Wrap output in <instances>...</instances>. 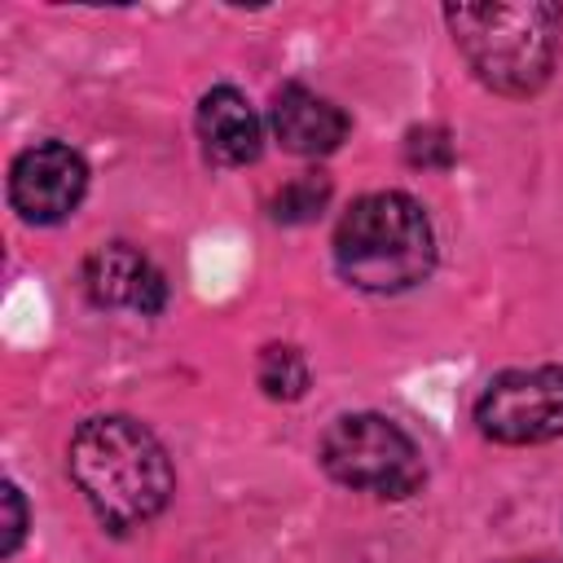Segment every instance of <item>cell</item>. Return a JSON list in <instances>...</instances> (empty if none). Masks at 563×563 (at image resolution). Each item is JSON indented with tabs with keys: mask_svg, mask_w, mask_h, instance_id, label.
Listing matches in <instances>:
<instances>
[{
	"mask_svg": "<svg viewBox=\"0 0 563 563\" xmlns=\"http://www.w3.org/2000/svg\"><path fill=\"white\" fill-rule=\"evenodd\" d=\"M66 471L110 532H132L158 519L176 493L163 440L128 413L84 418L66 444Z\"/></svg>",
	"mask_w": 563,
	"mask_h": 563,
	"instance_id": "cell-1",
	"label": "cell"
},
{
	"mask_svg": "<svg viewBox=\"0 0 563 563\" xmlns=\"http://www.w3.org/2000/svg\"><path fill=\"white\" fill-rule=\"evenodd\" d=\"M444 22L471 75L501 97H532L554 75L563 9L550 0L444 4Z\"/></svg>",
	"mask_w": 563,
	"mask_h": 563,
	"instance_id": "cell-2",
	"label": "cell"
},
{
	"mask_svg": "<svg viewBox=\"0 0 563 563\" xmlns=\"http://www.w3.org/2000/svg\"><path fill=\"white\" fill-rule=\"evenodd\" d=\"M334 268L369 295H400L431 277L435 229L418 198L400 189L361 194L334 229Z\"/></svg>",
	"mask_w": 563,
	"mask_h": 563,
	"instance_id": "cell-3",
	"label": "cell"
},
{
	"mask_svg": "<svg viewBox=\"0 0 563 563\" xmlns=\"http://www.w3.org/2000/svg\"><path fill=\"white\" fill-rule=\"evenodd\" d=\"M321 471L352 488V493H374V497H413L427 479V462L422 449L413 444V435L391 422L387 413H339L317 444Z\"/></svg>",
	"mask_w": 563,
	"mask_h": 563,
	"instance_id": "cell-4",
	"label": "cell"
},
{
	"mask_svg": "<svg viewBox=\"0 0 563 563\" xmlns=\"http://www.w3.org/2000/svg\"><path fill=\"white\" fill-rule=\"evenodd\" d=\"M475 427L493 444H545L563 435V365L501 369L475 396Z\"/></svg>",
	"mask_w": 563,
	"mask_h": 563,
	"instance_id": "cell-5",
	"label": "cell"
},
{
	"mask_svg": "<svg viewBox=\"0 0 563 563\" xmlns=\"http://www.w3.org/2000/svg\"><path fill=\"white\" fill-rule=\"evenodd\" d=\"M88 194V163L66 141H35L9 163V207L26 224H62Z\"/></svg>",
	"mask_w": 563,
	"mask_h": 563,
	"instance_id": "cell-6",
	"label": "cell"
},
{
	"mask_svg": "<svg viewBox=\"0 0 563 563\" xmlns=\"http://www.w3.org/2000/svg\"><path fill=\"white\" fill-rule=\"evenodd\" d=\"M84 295L97 308H123V312H141V317H158L167 308V277L163 268L128 246V242H106L84 260Z\"/></svg>",
	"mask_w": 563,
	"mask_h": 563,
	"instance_id": "cell-7",
	"label": "cell"
},
{
	"mask_svg": "<svg viewBox=\"0 0 563 563\" xmlns=\"http://www.w3.org/2000/svg\"><path fill=\"white\" fill-rule=\"evenodd\" d=\"M268 128L282 141V150H290L299 158H321V154H334L347 141L352 119L330 97H321L308 84L290 79L268 101Z\"/></svg>",
	"mask_w": 563,
	"mask_h": 563,
	"instance_id": "cell-8",
	"label": "cell"
},
{
	"mask_svg": "<svg viewBox=\"0 0 563 563\" xmlns=\"http://www.w3.org/2000/svg\"><path fill=\"white\" fill-rule=\"evenodd\" d=\"M198 141H202L207 158L220 167L255 163L264 150V123H260L255 106L246 101V92H238L233 84L207 88L198 101Z\"/></svg>",
	"mask_w": 563,
	"mask_h": 563,
	"instance_id": "cell-9",
	"label": "cell"
},
{
	"mask_svg": "<svg viewBox=\"0 0 563 563\" xmlns=\"http://www.w3.org/2000/svg\"><path fill=\"white\" fill-rule=\"evenodd\" d=\"M255 383L264 387L268 400H299V396L308 391V383H312V369H308V361H303L299 347H290V343H268V347L260 352Z\"/></svg>",
	"mask_w": 563,
	"mask_h": 563,
	"instance_id": "cell-10",
	"label": "cell"
},
{
	"mask_svg": "<svg viewBox=\"0 0 563 563\" xmlns=\"http://www.w3.org/2000/svg\"><path fill=\"white\" fill-rule=\"evenodd\" d=\"M325 202H330V180H325L321 172H303V176L286 180V185L273 194L268 216H273L277 224H308V220H317V216L325 211Z\"/></svg>",
	"mask_w": 563,
	"mask_h": 563,
	"instance_id": "cell-11",
	"label": "cell"
},
{
	"mask_svg": "<svg viewBox=\"0 0 563 563\" xmlns=\"http://www.w3.org/2000/svg\"><path fill=\"white\" fill-rule=\"evenodd\" d=\"M449 158H453L449 132H440V128H413L409 132V163L413 167H449Z\"/></svg>",
	"mask_w": 563,
	"mask_h": 563,
	"instance_id": "cell-12",
	"label": "cell"
},
{
	"mask_svg": "<svg viewBox=\"0 0 563 563\" xmlns=\"http://www.w3.org/2000/svg\"><path fill=\"white\" fill-rule=\"evenodd\" d=\"M26 528H31L26 497H22V488H18V484H4V545H0V554H4V559H13V554L22 550Z\"/></svg>",
	"mask_w": 563,
	"mask_h": 563,
	"instance_id": "cell-13",
	"label": "cell"
},
{
	"mask_svg": "<svg viewBox=\"0 0 563 563\" xmlns=\"http://www.w3.org/2000/svg\"><path fill=\"white\" fill-rule=\"evenodd\" d=\"M506 563H554V559H506Z\"/></svg>",
	"mask_w": 563,
	"mask_h": 563,
	"instance_id": "cell-14",
	"label": "cell"
}]
</instances>
